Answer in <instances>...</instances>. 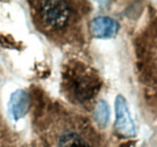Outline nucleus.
Returning a JSON list of instances; mask_svg holds the SVG:
<instances>
[{
	"instance_id": "nucleus-1",
	"label": "nucleus",
	"mask_w": 157,
	"mask_h": 147,
	"mask_svg": "<svg viewBox=\"0 0 157 147\" xmlns=\"http://www.w3.org/2000/svg\"><path fill=\"white\" fill-rule=\"evenodd\" d=\"M38 6L39 22L47 29L57 30L67 25L71 16L70 6L64 1H41Z\"/></svg>"
},
{
	"instance_id": "nucleus-2",
	"label": "nucleus",
	"mask_w": 157,
	"mask_h": 147,
	"mask_svg": "<svg viewBox=\"0 0 157 147\" xmlns=\"http://www.w3.org/2000/svg\"><path fill=\"white\" fill-rule=\"evenodd\" d=\"M91 29L96 36H111L117 30V23L108 17H99L92 22Z\"/></svg>"
},
{
	"instance_id": "nucleus-3",
	"label": "nucleus",
	"mask_w": 157,
	"mask_h": 147,
	"mask_svg": "<svg viewBox=\"0 0 157 147\" xmlns=\"http://www.w3.org/2000/svg\"><path fill=\"white\" fill-rule=\"evenodd\" d=\"M117 126L121 131H123L124 134H133L134 133V126L133 122L129 117V113L126 107V103L122 100V98H118L117 104Z\"/></svg>"
},
{
	"instance_id": "nucleus-4",
	"label": "nucleus",
	"mask_w": 157,
	"mask_h": 147,
	"mask_svg": "<svg viewBox=\"0 0 157 147\" xmlns=\"http://www.w3.org/2000/svg\"><path fill=\"white\" fill-rule=\"evenodd\" d=\"M58 147H91L88 142L75 131H65L58 139Z\"/></svg>"
}]
</instances>
